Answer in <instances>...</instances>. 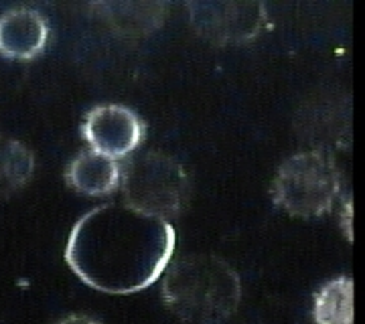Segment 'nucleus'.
Segmentation results:
<instances>
[{"label":"nucleus","instance_id":"obj_2","mask_svg":"<svg viewBox=\"0 0 365 324\" xmlns=\"http://www.w3.org/2000/svg\"><path fill=\"white\" fill-rule=\"evenodd\" d=\"M170 310L193 324H217L240 304L242 286L232 266L213 256H189L173 261L163 282Z\"/></svg>","mask_w":365,"mask_h":324},{"label":"nucleus","instance_id":"obj_5","mask_svg":"<svg viewBox=\"0 0 365 324\" xmlns=\"http://www.w3.org/2000/svg\"><path fill=\"white\" fill-rule=\"evenodd\" d=\"M143 134L140 117L116 104L93 108L83 124V136L91 144V150L114 160L134 152L143 142Z\"/></svg>","mask_w":365,"mask_h":324},{"label":"nucleus","instance_id":"obj_9","mask_svg":"<svg viewBox=\"0 0 365 324\" xmlns=\"http://www.w3.org/2000/svg\"><path fill=\"white\" fill-rule=\"evenodd\" d=\"M317 324H353V280L347 276L327 282L314 296Z\"/></svg>","mask_w":365,"mask_h":324},{"label":"nucleus","instance_id":"obj_8","mask_svg":"<svg viewBox=\"0 0 365 324\" xmlns=\"http://www.w3.org/2000/svg\"><path fill=\"white\" fill-rule=\"evenodd\" d=\"M122 177L118 160L108 158L96 150L79 152L67 169V182L81 194L102 197L116 191Z\"/></svg>","mask_w":365,"mask_h":324},{"label":"nucleus","instance_id":"obj_6","mask_svg":"<svg viewBox=\"0 0 365 324\" xmlns=\"http://www.w3.org/2000/svg\"><path fill=\"white\" fill-rule=\"evenodd\" d=\"M189 9L201 35L220 43L250 39L264 21V6L256 2H195Z\"/></svg>","mask_w":365,"mask_h":324},{"label":"nucleus","instance_id":"obj_1","mask_svg":"<svg viewBox=\"0 0 365 324\" xmlns=\"http://www.w3.org/2000/svg\"><path fill=\"white\" fill-rule=\"evenodd\" d=\"M173 251L175 229L169 221L110 203L73 225L66 259L91 288L106 294H134L157 282L169 268Z\"/></svg>","mask_w":365,"mask_h":324},{"label":"nucleus","instance_id":"obj_3","mask_svg":"<svg viewBox=\"0 0 365 324\" xmlns=\"http://www.w3.org/2000/svg\"><path fill=\"white\" fill-rule=\"evenodd\" d=\"M341 191L335 160L321 150L300 152L280 167L272 184L274 203L297 217H319Z\"/></svg>","mask_w":365,"mask_h":324},{"label":"nucleus","instance_id":"obj_4","mask_svg":"<svg viewBox=\"0 0 365 324\" xmlns=\"http://www.w3.org/2000/svg\"><path fill=\"white\" fill-rule=\"evenodd\" d=\"M124 205L144 215L165 219L177 215L189 193V181L182 167L160 152L132 156L122 169Z\"/></svg>","mask_w":365,"mask_h":324},{"label":"nucleus","instance_id":"obj_10","mask_svg":"<svg viewBox=\"0 0 365 324\" xmlns=\"http://www.w3.org/2000/svg\"><path fill=\"white\" fill-rule=\"evenodd\" d=\"M35 169V158L25 144L0 136V194L25 187Z\"/></svg>","mask_w":365,"mask_h":324},{"label":"nucleus","instance_id":"obj_7","mask_svg":"<svg viewBox=\"0 0 365 324\" xmlns=\"http://www.w3.org/2000/svg\"><path fill=\"white\" fill-rule=\"evenodd\" d=\"M49 39V26L37 11L14 9L0 14V53L11 59L37 57Z\"/></svg>","mask_w":365,"mask_h":324},{"label":"nucleus","instance_id":"obj_11","mask_svg":"<svg viewBox=\"0 0 365 324\" xmlns=\"http://www.w3.org/2000/svg\"><path fill=\"white\" fill-rule=\"evenodd\" d=\"M59 324H100L98 320H93L90 316H83V314H73V316H67Z\"/></svg>","mask_w":365,"mask_h":324}]
</instances>
